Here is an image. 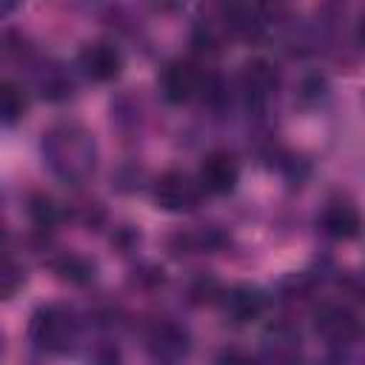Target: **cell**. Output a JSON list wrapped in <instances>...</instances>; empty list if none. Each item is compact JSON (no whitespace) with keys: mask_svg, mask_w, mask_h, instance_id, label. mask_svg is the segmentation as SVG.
Returning a JSON list of instances; mask_svg holds the SVG:
<instances>
[{"mask_svg":"<svg viewBox=\"0 0 365 365\" xmlns=\"http://www.w3.org/2000/svg\"><path fill=\"white\" fill-rule=\"evenodd\" d=\"M31 336L40 348H48V351H66L74 339V328H71V319L66 311L48 305V308H40L31 319Z\"/></svg>","mask_w":365,"mask_h":365,"instance_id":"6da1fadb","label":"cell"},{"mask_svg":"<svg viewBox=\"0 0 365 365\" xmlns=\"http://www.w3.org/2000/svg\"><path fill=\"white\" fill-rule=\"evenodd\" d=\"M154 200L160 208L174 211V214L194 211L200 202V188L182 171H165V174H160L157 185H154Z\"/></svg>","mask_w":365,"mask_h":365,"instance_id":"7a4b0ae2","label":"cell"},{"mask_svg":"<svg viewBox=\"0 0 365 365\" xmlns=\"http://www.w3.org/2000/svg\"><path fill=\"white\" fill-rule=\"evenodd\" d=\"M240 180V165L228 151H211L200 163V188L208 194H228Z\"/></svg>","mask_w":365,"mask_h":365,"instance_id":"3957f363","label":"cell"},{"mask_svg":"<svg viewBox=\"0 0 365 365\" xmlns=\"http://www.w3.org/2000/svg\"><path fill=\"white\" fill-rule=\"evenodd\" d=\"M80 68L94 83H108L120 74L123 57L111 43H91L80 51Z\"/></svg>","mask_w":365,"mask_h":365,"instance_id":"277c9868","label":"cell"},{"mask_svg":"<svg viewBox=\"0 0 365 365\" xmlns=\"http://www.w3.org/2000/svg\"><path fill=\"white\" fill-rule=\"evenodd\" d=\"M200 88V71L191 60H171L163 71V94L168 103H185Z\"/></svg>","mask_w":365,"mask_h":365,"instance_id":"5b68a950","label":"cell"},{"mask_svg":"<svg viewBox=\"0 0 365 365\" xmlns=\"http://www.w3.org/2000/svg\"><path fill=\"white\" fill-rule=\"evenodd\" d=\"M225 311L228 317L237 322V325H245V322H254L262 311H265V297L259 288H251V285H237L225 294Z\"/></svg>","mask_w":365,"mask_h":365,"instance_id":"8992f818","label":"cell"},{"mask_svg":"<svg viewBox=\"0 0 365 365\" xmlns=\"http://www.w3.org/2000/svg\"><path fill=\"white\" fill-rule=\"evenodd\" d=\"M317 334L328 342H348L356 334V317L342 305H325L317 314Z\"/></svg>","mask_w":365,"mask_h":365,"instance_id":"52a82bcc","label":"cell"},{"mask_svg":"<svg viewBox=\"0 0 365 365\" xmlns=\"http://www.w3.org/2000/svg\"><path fill=\"white\" fill-rule=\"evenodd\" d=\"M322 228L334 240H354L362 228V217L351 202H331L322 211Z\"/></svg>","mask_w":365,"mask_h":365,"instance_id":"ba28073f","label":"cell"},{"mask_svg":"<svg viewBox=\"0 0 365 365\" xmlns=\"http://www.w3.org/2000/svg\"><path fill=\"white\" fill-rule=\"evenodd\" d=\"M225 14V26L234 31V34H257L265 23V11L259 6H248V3H231L222 9Z\"/></svg>","mask_w":365,"mask_h":365,"instance_id":"9c48e42d","label":"cell"},{"mask_svg":"<svg viewBox=\"0 0 365 365\" xmlns=\"http://www.w3.org/2000/svg\"><path fill=\"white\" fill-rule=\"evenodd\" d=\"M242 86H245L248 94L265 97L268 91H274L277 74H274V68H271L265 60H251V63L245 66V71H242Z\"/></svg>","mask_w":365,"mask_h":365,"instance_id":"30bf717a","label":"cell"},{"mask_svg":"<svg viewBox=\"0 0 365 365\" xmlns=\"http://www.w3.org/2000/svg\"><path fill=\"white\" fill-rule=\"evenodd\" d=\"M0 111H3V120L11 125L14 120H20L23 117V111H26V97H23V91L11 83V80H6L3 86H0Z\"/></svg>","mask_w":365,"mask_h":365,"instance_id":"8fae6325","label":"cell"},{"mask_svg":"<svg viewBox=\"0 0 365 365\" xmlns=\"http://www.w3.org/2000/svg\"><path fill=\"white\" fill-rule=\"evenodd\" d=\"M29 214L40 228H48V225L57 222V205H54V200L48 194H34L31 205H29Z\"/></svg>","mask_w":365,"mask_h":365,"instance_id":"7c38bea8","label":"cell"},{"mask_svg":"<svg viewBox=\"0 0 365 365\" xmlns=\"http://www.w3.org/2000/svg\"><path fill=\"white\" fill-rule=\"evenodd\" d=\"M57 274H60L63 279H68V282L83 285V282L91 279V265H88L83 257H63V259L57 262Z\"/></svg>","mask_w":365,"mask_h":365,"instance_id":"4fadbf2b","label":"cell"},{"mask_svg":"<svg viewBox=\"0 0 365 365\" xmlns=\"http://www.w3.org/2000/svg\"><path fill=\"white\" fill-rule=\"evenodd\" d=\"M17 285H23V271L14 268L11 259H6V265H3V294L11 297L17 291Z\"/></svg>","mask_w":365,"mask_h":365,"instance_id":"5bb4252c","label":"cell"},{"mask_svg":"<svg viewBox=\"0 0 365 365\" xmlns=\"http://www.w3.org/2000/svg\"><path fill=\"white\" fill-rule=\"evenodd\" d=\"M217 365H257V362L242 351H225V354H220Z\"/></svg>","mask_w":365,"mask_h":365,"instance_id":"9a60e30c","label":"cell"},{"mask_svg":"<svg viewBox=\"0 0 365 365\" xmlns=\"http://www.w3.org/2000/svg\"><path fill=\"white\" fill-rule=\"evenodd\" d=\"M359 40H362V46H365V14H362V20H359Z\"/></svg>","mask_w":365,"mask_h":365,"instance_id":"2e32d148","label":"cell"}]
</instances>
